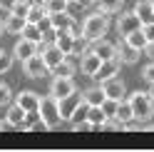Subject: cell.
<instances>
[{
    "instance_id": "1",
    "label": "cell",
    "mask_w": 154,
    "mask_h": 152,
    "mask_svg": "<svg viewBox=\"0 0 154 152\" xmlns=\"http://www.w3.org/2000/svg\"><path fill=\"white\" fill-rule=\"evenodd\" d=\"M107 30H109V15L102 13V10L90 13L87 17H85V23H82V35L87 37L90 43L102 40V37L107 35Z\"/></svg>"
},
{
    "instance_id": "2",
    "label": "cell",
    "mask_w": 154,
    "mask_h": 152,
    "mask_svg": "<svg viewBox=\"0 0 154 152\" xmlns=\"http://www.w3.org/2000/svg\"><path fill=\"white\" fill-rule=\"evenodd\" d=\"M129 105H132V112H134V117L142 120L144 125L154 117V97L149 92H144V90H137V92H132L129 95Z\"/></svg>"
},
{
    "instance_id": "3",
    "label": "cell",
    "mask_w": 154,
    "mask_h": 152,
    "mask_svg": "<svg viewBox=\"0 0 154 152\" xmlns=\"http://www.w3.org/2000/svg\"><path fill=\"white\" fill-rule=\"evenodd\" d=\"M37 112H40V117H42V122H45L47 130H55V127L62 122V115H60V100L52 97V95H47V97L40 100V107H37Z\"/></svg>"
},
{
    "instance_id": "4",
    "label": "cell",
    "mask_w": 154,
    "mask_h": 152,
    "mask_svg": "<svg viewBox=\"0 0 154 152\" xmlns=\"http://www.w3.org/2000/svg\"><path fill=\"white\" fill-rule=\"evenodd\" d=\"M23 72H25V78H30V80H42L45 75L50 72V68H47V62L42 60V55L35 52L27 60H23Z\"/></svg>"
},
{
    "instance_id": "5",
    "label": "cell",
    "mask_w": 154,
    "mask_h": 152,
    "mask_svg": "<svg viewBox=\"0 0 154 152\" xmlns=\"http://www.w3.org/2000/svg\"><path fill=\"white\" fill-rule=\"evenodd\" d=\"M75 90H77V87H75V80H72V78H52V82H50V95L57 97V100L72 95Z\"/></svg>"
},
{
    "instance_id": "6",
    "label": "cell",
    "mask_w": 154,
    "mask_h": 152,
    "mask_svg": "<svg viewBox=\"0 0 154 152\" xmlns=\"http://www.w3.org/2000/svg\"><path fill=\"white\" fill-rule=\"evenodd\" d=\"M85 100V95L82 92H72V95H67V97H62L60 100V115H62V120L65 122H70V117H72V112L77 110V105H80V102Z\"/></svg>"
},
{
    "instance_id": "7",
    "label": "cell",
    "mask_w": 154,
    "mask_h": 152,
    "mask_svg": "<svg viewBox=\"0 0 154 152\" xmlns=\"http://www.w3.org/2000/svg\"><path fill=\"white\" fill-rule=\"evenodd\" d=\"M100 65H102V58L94 50H87L80 58V70H82V75H87V78H94V72L100 70Z\"/></svg>"
},
{
    "instance_id": "8",
    "label": "cell",
    "mask_w": 154,
    "mask_h": 152,
    "mask_svg": "<svg viewBox=\"0 0 154 152\" xmlns=\"http://www.w3.org/2000/svg\"><path fill=\"white\" fill-rule=\"evenodd\" d=\"M139 27H142V20L134 15V10H132V13H122V15L117 17V30H119L122 37L129 35V33H134V30H139Z\"/></svg>"
},
{
    "instance_id": "9",
    "label": "cell",
    "mask_w": 154,
    "mask_h": 152,
    "mask_svg": "<svg viewBox=\"0 0 154 152\" xmlns=\"http://www.w3.org/2000/svg\"><path fill=\"white\" fill-rule=\"evenodd\" d=\"M100 85H102V90H104V95H107V97L124 100V95H127V87H124V82L117 78V75H114V78H109V80H102Z\"/></svg>"
},
{
    "instance_id": "10",
    "label": "cell",
    "mask_w": 154,
    "mask_h": 152,
    "mask_svg": "<svg viewBox=\"0 0 154 152\" xmlns=\"http://www.w3.org/2000/svg\"><path fill=\"white\" fill-rule=\"evenodd\" d=\"M50 25L55 27V30H72V33H77L75 17L70 15V10H62V13H52V15H50Z\"/></svg>"
},
{
    "instance_id": "11",
    "label": "cell",
    "mask_w": 154,
    "mask_h": 152,
    "mask_svg": "<svg viewBox=\"0 0 154 152\" xmlns=\"http://www.w3.org/2000/svg\"><path fill=\"white\" fill-rule=\"evenodd\" d=\"M119 68H122V60L119 58H112V60H102V65H100V70L94 72V80H109V78H114V75L119 72Z\"/></svg>"
},
{
    "instance_id": "12",
    "label": "cell",
    "mask_w": 154,
    "mask_h": 152,
    "mask_svg": "<svg viewBox=\"0 0 154 152\" xmlns=\"http://www.w3.org/2000/svg\"><path fill=\"white\" fill-rule=\"evenodd\" d=\"M37 52V43H32V40H27V37H20V40L15 43V47H13V58H17V60H27L30 55H35Z\"/></svg>"
},
{
    "instance_id": "13",
    "label": "cell",
    "mask_w": 154,
    "mask_h": 152,
    "mask_svg": "<svg viewBox=\"0 0 154 152\" xmlns=\"http://www.w3.org/2000/svg\"><path fill=\"white\" fill-rule=\"evenodd\" d=\"M40 100H42V97H40L37 92H32V90H23V92L15 97V102H17V105H20L25 112L37 110V107H40Z\"/></svg>"
},
{
    "instance_id": "14",
    "label": "cell",
    "mask_w": 154,
    "mask_h": 152,
    "mask_svg": "<svg viewBox=\"0 0 154 152\" xmlns=\"http://www.w3.org/2000/svg\"><path fill=\"white\" fill-rule=\"evenodd\" d=\"M77 35H80V33H72V30H57L55 45L60 47L65 55H70V52H72V47H75V37H77Z\"/></svg>"
},
{
    "instance_id": "15",
    "label": "cell",
    "mask_w": 154,
    "mask_h": 152,
    "mask_svg": "<svg viewBox=\"0 0 154 152\" xmlns=\"http://www.w3.org/2000/svg\"><path fill=\"white\" fill-rule=\"evenodd\" d=\"M75 70H77L75 58H72V55H65V60H62L60 65H55L50 72H52V78H72Z\"/></svg>"
},
{
    "instance_id": "16",
    "label": "cell",
    "mask_w": 154,
    "mask_h": 152,
    "mask_svg": "<svg viewBox=\"0 0 154 152\" xmlns=\"http://www.w3.org/2000/svg\"><path fill=\"white\" fill-rule=\"evenodd\" d=\"M92 50L97 52L102 60H112V58H117V45H114V43H107L104 37H102V40H94V43H92Z\"/></svg>"
},
{
    "instance_id": "17",
    "label": "cell",
    "mask_w": 154,
    "mask_h": 152,
    "mask_svg": "<svg viewBox=\"0 0 154 152\" xmlns=\"http://www.w3.org/2000/svg\"><path fill=\"white\" fill-rule=\"evenodd\" d=\"M25 23H27L25 17L8 13V15H5V20H3V30H5V33H10V35H20V33H23V27H25Z\"/></svg>"
},
{
    "instance_id": "18",
    "label": "cell",
    "mask_w": 154,
    "mask_h": 152,
    "mask_svg": "<svg viewBox=\"0 0 154 152\" xmlns=\"http://www.w3.org/2000/svg\"><path fill=\"white\" fill-rule=\"evenodd\" d=\"M139 52H142V50L132 47L129 43H122V45H117V58H119L124 65H134V62L139 60Z\"/></svg>"
},
{
    "instance_id": "19",
    "label": "cell",
    "mask_w": 154,
    "mask_h": 152,
    "mask_svg": "<svg viewBox=\"0 0 154 152\" xmlns=\"http://www.w3.org/2000/svg\"><path fill=\"white\" fill-rule=\"evenodd\" d=\"M23 120H25V110L17 105V102H13L10 107H8V115H5V122L10 127H15V130H20L23 127Z\"/></svg>"
},
{
    "instance_id": "20",
    "label": "cell",
    "mask_w": 154,
    "mask_h": 152,
    "mask_svg": "<svg viewBox=\"0 0 154 152\" xmlns=\"http://www.w3.org/2000/svg\"><path fill=\"white\" fill-rule=\"evenodd\" d=\"M134 15H137L142 23L154 20V3H152V0H137V5H134Z\"/></svg>"
},
{
    "instance_id": "21",
    "label": "cell",
    "mask_w": 154,
    "mask_h": 152,
    "mask_svg": "<svg viewBox=\"0 0 154 152\" xmlns=\"http://www.w3.org/2000/svg\"><path fill=\"white\" fill-rule=\"evenodd\" d=\"M82 95H85V102H87V105H102V102H104V97H107V95H104V90H102V85L87 87Z\"/></svg>"
},
{
    "instance_id": "22",
    "label": "cell",
    "mask_w": 154,
    "mask_h": 152,
    "mask_svg": "<svg viewBox=\"0 0 154 152\" xmlns=\"http://www.w3.org/2000/svg\"><path fill=\"white\" fill-rule=\"evenodd\" d=\"M20 37H27V40H32V43H42V30H40V25H37V23L27 20L25 27H23V33H20Z\"/></svg>"
},
{
    "instance_id": "23",
    "label": "cell",
    "mask_w": 154,
    "mask_h": 152,
    "mask_svg": "<svg viewBox=\"0 0 154 152\" xmlns=\"http://www.w3.org/2000/svg\"><path fill=\"white\" fill-rule=\"evenodd\" d=\"M94 5H97V10L107 13V15H114V13H119L124 8V0H97Z\"/></svg>"
},
{
    "instance_id": "24",
    "label": "cell",
    "mask_w": 154,
    "mask_h": 152,
    "mask_svg": "<svg viewBox=\"0 0 154 152\" xmlns=\"http://www.w3.org/2000/svg\"><path fill=\"white\" fill-rule=\"evenodd\" d=\"M114 117H117L122 125H127V122L134 117V112H132V105H129V100H119V105H117V112H114Z\"/></svg>"
},
{
    "instance_id": "25",
    "label": "cell",
    "mask_w": 154,
    "mask_h": 152,
    "mask_svg": "<svg viewBox=\"0 0 154 152\" xmlns=\"http://www.w3.org/2000/svg\"><path fill=\"white\" fill-rule=\"evenodd\" d=\"M87 50H92V43H90L87 37L80 33V35L75 37V47H72V52H70V55H72V58H82V55L87 52Z\"/></svg>"
},
{
    "instance_id": "26",
    "label": "cell",
    "mask_w": 154,
    "mask_h": 152,
    "mask_svg": "<svg viewBox=\"0 0 154 152\" xmlns=\"http://www.w3.org/2000/svg\"><path fill=\"white\" fill-rule=\"evenodd\" d=\"M87 120L94 125V130H100V125L107 120V115H104L102 105H90V110H87Z\"/></svg>"
},
{
    "instance_id": "27",
    "label": "cell",
    "mask_w": 154,
    "mask_h": 152,
    "mask_svg": "<svg viewBox=\"0 0 154 152\" xmlns=\"http://www.w3.org/2000/svg\"><path fill=\"white\" fill-rule=\"evenodd\" d=\"M124 43H129L132 47H137V50H144L149 40H147V37H144L142 27H139V30H134V33H129V35H124Z\"/></svg>"
},
{
    "instance_id": "28",
    "label": "cell",
    "mask_w": 154,
    "mask_h": 152,
    "mask_svg": "<svg viewBox=\"0 0 154 152\" xmlns=\"http://www.w3.org/2000/svg\"><path fill=\"white\" fill-rule=\"evenodd\" d=\"M45 15H47L45 5H42V3H32V5H30V10H27V20H30V23H40Z\"/></svg>"
},
{
    "instance_id": "29",
    "label": "cell",
    "mask_w": 154,
    "mask_h": 152,
    "mask_svg": "<svg viewBox=\"0 0 154 152\" xmlns=\"http://www.w3.org/2000/svg\"><path fill=\"white\" fill-rule=\"evenodd\" d=\"M45 10H47V15H52V13H62V10H67L70 8V3L67 0H45Z\"/></svg>"
},
{
    "instance_id": "30",
    "label": "cell",
    "mask_w": 154,
    "mask_h": 152,
    "mask_svg": "<svg viewBox=\"0 0 154 152\" xmlns=\"http://www.w3.org/2000/svg\"><path fill=\"white\" fill-rule=\"evenodd\" d=\"M30 0H15V5L10 8V13L13 15H20V17H25V20H27V10H30Z\"/></svg>"
},
{
    "instance_id": "31",
    "label": "cell",
    "mask_w": 154,
    "mask_h": 152,
    "mask_svg": "<svg viewBox=\"0 0 154 152\" xmlns=\"http://www.w3.org/2000/svg\"><path fill=\"white\" fill-rule=\"evenodd\" d=\"M87 110H90V105L82 100L80 105H77V110L72 112V117H70V125H75V122H82V120H87Z\"/></svg>"
},
{
    "instance_id": "32",
    "label": "cell",
    "mask_w": 154,
    "mask_h": 152,
    "mask_svg": "<svg viewBox=\"0 0 154 152\" xmlns=\"http://www.w3.org/2000/svg\"><path fill=\"white\" fill-rule=\"evenodd\" d=\"M10 100H13V90H10V85L0 82V107L10 105Z\"/></svg>"
},
{
    "instance_id": "33",
    "label": "cell",
    "mask_w": 154,
    "mask_h": 152,
    "mask_svg": "<svg viewBox=\"0 0 154 152\" xmlns=\"http://www.w3.org/2000/svg\"><path fill=\"white\" fill-rule=\"evenodd\" d=\"M117 105H119V100H114V97H104V102H102L104 115H107V117H114V112H117Z\"/></svg>"
},
{
    "instance_id": "34",
    "label": "cell",
    "mask_w": 154,
    "mask_h": 152,
    "mask_svg": "<svg viewBox=\"0 0 154 152\" xmlns=\"http://www.w3.org/2000/svg\"><path fill=\"white\" fill-rule=\"evenodd\" d=\"M13 60H15V58H13L10 52H5V50L0 52V75H5L8 70L13 68Z\"/></svg>"
},
{
    "instance_id": "35",
    "label": "cell",
    "mask_w": 154,
    "mask_h": 152,
    "mask_svg": "<svg viewBox=\"0 0 154 152\" xmlns=\"http://www.w3.org/2000/svg\"><path fill=\"white\" fill-rule=\"evenodd\" d=\"M142 33H144V37H147V40H154V20L142 23Z\"/></svg>"
},
{
    "instance_id": "36",
    "label": "cell",
    "mask_w": 154,
    "mask_h": 152,
    "mask_svg": "<svg viewBox=\"0 0 154 152\" xmlns=\"http://www.w3.org/2000/svg\"><path fill=\"white\" fill-rule=\"evenodd\" d=\"M142 78H144V80H147L149 85H154V62H149V65H147V68H144V70H142Z\"/></svg>"
},
{
    "instance_id": "37",
    "label": "cell",
    "mask_w": 154,
    "mask_h": 152,
    "mask_svg": "<svg viewBox=\"0 0 154 152\" xmlns=\"http://www.w3.org/2000/svg\"><path fill=\"white\" fill-rule=\"evenodd\" d=\"M72 130H77V132H87V130H94V125H92L90 120H82V122H75Z\"/></svg>"
},
{
    "instance_id": "38",
    "label": "cell",
    "mask_w": 154,
    "mask_h": 152,
    "mask_svg": "<svg viewBox=\"0 0 154 152\" xmlns=\"http://www.w3.org/2000/svg\"><path fill=\"white\" fill-rule=\"evenodd\" d=\"M55 37H57V30H55L52 25L47 27V30H42V40L45 43H55Z\"/></svg>"
},
{
    "instance_id": "39",
    "label": "cell",
    "mask_w": 154,
    "mask_h": 152,
    "mask_svg": "<svg viewBox=\"0 0 154 152\" xmlns=\"http://www.w3.org/2000/svg\"><path fill=\"white\" fill-rule=\"evenodd\" d=\"M13 5H15V0H0V10H8V13H10Z\"/></svg>"
},
{
    "instance_id": "40",
    "label": "cell",
    "mask_w": 154,
    "mask_h": 152,
    "mask_svg": "<svg viewBox=\"0 0 154 152\" xmlns=\"http://www.w3.org/2000/svg\"><path fill=\"white\" fill-rule=\"evenodd\" d=\"M144 52H147V58H152V60H154V40H149V43H147Z\"/></svg>"
},
{
    "instance_id": "41",
    "label": "cell",
    "mask_w": 154,
    "mask_h": 152,
    "mask_svg": "<svg viewBox=\"0 0 154 152\" xmlns=\"http://www.w3.org/2000/svg\"><path fill=\"white\" fill-rule=\"evenodd\" d=\"M75 3L80 5V8H90V5H94V3H97V0H75Z\"/></svg>"
},
{
    "instance_id": "42",
    "label": "cell",
    "mask_w": 154,
    "mask_h": 152,
    "mask_svg": "<svg viewBox=\"0 0 154 152\" xmlns=\"http://www.w3.org/2000/svg\"><path fill=\"white\" fill-rule=\"evenodd\" d=\"M3 130H10V125H8L5 120H0V132H3Z\"/></svg>"
},
{
    "instance_id": "43",
    "label": "cell",
    "mask_w": 154,
    "mask_h": 152,
    "mask_svg": "<svg viewBox=\"0 0 154 152\" xmlns=\"http://www.w3.org/2000/svg\"><path fill=\"white\" fill-rule=\"evenodd\" d=\"M5 15H8V13H3V15H0V35H3V20H5Z\"/></svg>"
},
{
    "instance_id": "44",
    "label": "cell",
    "mask_w": 154,
    "mask_h": 152,
    "mask_svg": "<svg viewBox=\"0 0 154 152\" xmlns=\"http://www.w3.org/2000/svg\"><path fill=\"white\" fill-rule=\"evenodd\" d=\"M149 95H152V97H154V85H152V90H149Z\"/></svg>"
},
{
    "instance_id": "45",
    "label": "cell",
    "mask_w": 154,
    "mask_h": 152,
    "mask_svg": "<svg viewBox=\"0 0 154 152\" xmlns=\"http://www.w3.org/2000/svg\"><path fill=\"white\" fill-rule=\"evenodd\" d=\"M30 3H45V0H30Z\"/></svg>"
},
{
    "instance_id": "46",
    "label": "cell",
    "mask_w": 154,
    "mask_h": 152,
    "mask_svg": "<svg viewBox=\"0 0 154 152\" xmlns=\"http://www.w3.org/2000/svg\"><path fill=\"white\" fill-rule=\"evenodd\" d=\"M67 3H75V0H67Z\"/></svg>"
},
{
    "instance_id": "47",
    "label": "cell",
    "mask_w": 154,
    "mask_h": 152,
    "mask_svg": "<svg viewBox=\"0 0 154 152\" xmlns=\"http://www.w3.org/2000/svg\"><path fill=\"white\" fill-rule=\"evenodd\" d=\"M152 3H154V0H152Z\"/></svg>"
}]
</instances>
